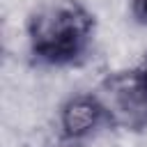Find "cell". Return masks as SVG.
<instances>
[{
  "mask_svg": "<svg viewBox=\"0 0 147 147\" xmlns=\"http://www.w3.org/2000/svg\"><path fill=\"white\" fill-rule=\"evenodd\" d=\"M28 51L41 67H76L94 46L96 16L83 0H44L25 21Z\"/></svg>",
  "mask_w": 147,
  "mask_h": 147,
  "instance_id": "1",
  "label": "cell"
},
{
  "mask_svg": "<svg viewBox=\"0 0 147 147\" xmlns=\"http://www.w3.org/2000/svg\"><path fill=\"white\" fill-rule=\"evenodd\" d=\"M94 92L108 113L110 126L126 131H140L147 126V101L142 96L136 67L108 74Z\"/></svg>",
  "mask_w": 147,
  "mask_h": 147,
  "instance_id": "2",
  "label": "cell"
},
{
  "mask_svg": "<svg viewBox=\"0 0 147 147\" xmlns=\"http://www.w3.org/2000/svg\"><path fill=\"white\" fill-rule=\"evenodd\" d=\"M57 126L64 140L80 142L92 138L103 126H110V119L96 92H80L62 101L57 110Z\"/></svg>",
  "mask_w": 147,
  "mask_h": 147,
  "instance_id": "3",
  "label": "cell"
},
{
  "mask_svg": "<svg viewBox=\"0 0 147 147\" xmlns=\"http://www.w3.org/2000/svg\"><path fill=\"white\" fill-rule=\"evenodd\" d=\"M129 11L138 25H147V0H129Z\"/></svg>",
  "mask_w": 147,
  "mask_h": 147,
  "instance_id": "4",
  "label": "cell"
},
{
  "mask_svg": "<svg viewBox=\"0 0 147 147\" xmlns=\"http://www.w3.org/2000/svg\"><path fill=\"white\" fill-rule=\"evenodd\" d=\"M136 74H138V83H140V90H142V96L147 101V53L142 57V62L136 67Z\"/></svg>",
  "mask_w": 147,
  "mask_h": 147,
  "instance_id": "5",
  "label": "cell"
}]
</instances>
